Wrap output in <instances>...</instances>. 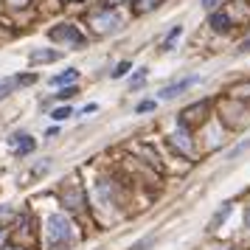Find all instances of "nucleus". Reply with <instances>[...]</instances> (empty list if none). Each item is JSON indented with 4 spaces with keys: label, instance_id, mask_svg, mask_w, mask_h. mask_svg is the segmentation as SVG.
Listing matches in <instances>:
<instances>
[{
    "label": "nucleus",
    "instance_id": "obj_7",
    "mask_svg": "<svg viewBox=\"0 0 250 250\" xmlns=\"http://www.w3.org/2000/svg\"><path fill=\"white\" fill-rule=\"evenodd\" d=\"M230 25H233V20H230V14H225V12L211 14V28H214V31H228Z\"/></svg>",
    "mask_w": 250,
    "mask_h": 250
},
{
    "label": "nucleus",
    "instance_id": "obj_9",
    "mask_svg": "<svg viewBox=\"0 0 250 250\" xmlns=\"http://www.w3.org/2000/svg\"><path fill=\"white\" fill-rule=\"evenodd\" d=\"M62 54L59 51H34L31 54V65H40V62H54V59H59Z\"/></svg>",
    "mask_w": 250,
    "mask_h": 250
},
{
    "label": "nucleus",
    "instance_id": "obj_3",
    "mask_svg": "<svg viewBox=\"0 0 250 250\" xmlns=\"http://www.w3.org/2000/svg\"><path fill=\"white\" fill-rule=\"evenodd\" d=\"M118 23H121V20H118V14H115V12H104V14H96V17H93V28H96L99 34L113 31Z\"/></svg>",
    "mask_w": 250,
    "mask_h": 250
},
{
    "label": "nucleus",
    "instance_id": "obj_23",
    "mask_svg": "<svg viewBox=\"0 0 250 250\" xmlns=\"http://www.w3.org/2000/svg\"><path fill=\"white\" fill-rule=\"evenodd\" d=\"M62 3H70V0H62Z\"/></svg>",
    "mask_w": 250,
    "mask_h": 250
},
{
    "label": "nucleus",
    "instance_id": "obj_13",
    "mask_svg": "<svg viewBox=\"0 0 250 250\" xmlns=\"http://www.w3.org/2000/svg\"><path fill=\"white\" fill-rule=\"evenodd\" d=\"M126 70H129V62H121V65H115L113 79H121V76H126Z\"/></svg>",
    "mask_w": 250,
    "mask_h": 250
},
{
    "label": "nucleus",
    "instance_id": "obj_21",
    "mask_svg": "<svg viewBox=\"0 0 250 250\" xmlns=\"http://www.w3.org/2000/svg\"><path fill=\"white\" fill-rule=\"evenodd\" d=\"M248 228H250V211H248Z\"/></svg>",
    "mask_w": 250,
    "mask_h": 250
},
{
    "label": "nucleus",
    "instance_id": "obj_1",
    "mask_svg": "<svg viewBox=\"0 0 250 250\" xmlns=\"http://www.w3.org/2000/svg\"><path fill=\"white\" fill-rule=\"evenodd\" d=\"M70 239H73V225L68 222V216L54 214L48 219V242H51V248L70 245Z\"/></svg>",
    "mask_w": 250,
    "mask_h": 250
},
{
    "label": "nucleus",
    "instance_id": "obj_8",
    "mask_svg": "<svg viewBox=\"0 0 250 250\" xmlns=\"http://www.w3.org/2000/svg\"><path fill=\"white\" fill-rule=\"evenodd\" d=\"M76 79H79V70H76V68H68L65 73L54 76V79H51V84H54V87H59V84H68V82H76Z\"/></svg>",
    "mask_w": 250,
    "mask_h": 250
},
{
    "label": "nucleus",
    "instance_id": "obj_6",
    "mask_svg": "<svg viewBox=\"0 0 250 250\" xmlns=\"http://www.w3.org/2000/svg\"><path fill=\"white\" fill-rule=\"evenodd\" d=\"M9 144L14 146V152H17V155H28V152H31V149L37 146V144H34V138H31V135H25V132H17L14 138H9Z\"/></svg>",
    "mask_w": 250,
    "mask_h": 250
},
{
    "label": "nucleus",
    "instance_id": "obj_18",
    "mask_svg": "<svg viewBox=\"0 0 250 250\" xmlns=\"http://www.w3.org/2000/svg\"><path fill=\"white\" fill-rule=\"evenodd\" d=\"M73 93H76V90H70V87H68V90H62V93H57V96H59V99H70V96H73Z\"/></svg>",
    "mask_w": 250,
    "mask_h": 250
},
{
    "label": "nucleus",
    "instance_id": "obj_5",
    "mask_svg": "<svg viewBox=\"0 0 250 250\" xmlns=\"http://www.w3.org/2000/svg\"><path fill=\"white\" fill-rule=\"evenodd\" d=\"M31 82H37V73H25V76H17V79H3L0 82V99H6L17 84H31Z\"/></svg>",
    "mask_w": 250,
    "mask_h": 250
},
{
    "label": "nucleus",
    "instance_id": "obj_15",
    "mask_svg": "<svg viewBox=\"0 0 250 250\" xmlns=\"http://www.w3.org/2000/svg\"><path fill=\"white\" fill-rule=\"evenodd\" d=\"M177 37H180V25H174V28H171V34L166 37V48H171V42H174Z\"/></svg>",
    "mask_w": 250,
    "mask_h": 250
},
{
    "label": "nucleus",
    "instance_id": "obj_14",
    "mask_svg": "<svg viewBox=\"0 0 250 250\" xmlns=\"http://www.w3.org/2000/svg\"><path fill=\"white\" fill-rule=\"evenodd\" d=\"M12 216H14V211L9 208V205H0V222H9Z\"/></svg>",
    "mask_w": 250,
    "mask_h": 250
},
{
    "label": "nucleus",
    "instance_id": "obj_22",
    "mask_svg": "<svg viewBox=\"0 0 250 250\" xmlns=\"http://www.w3.org/2000/svg\"><path fill=\"white\" fill-rule=\"evenodd\" d=\"M6 250H20V248H6Z\"/></svg>",
    "mask_w": 250,
    "mask_h": 250
},
{
    "label": "nucleus",
    "instance_id": "obj_4",
    "mask_svg": "<svg viewBox=\"0 0 250 250\" xmlns=\"http://www.w3.org/2000/svg\"><path fill=\"white\" fill-rule=\"evenodd\" d=\"M194 82H197V76H188V79H180V82H174V84H166L158 96H160V99H177L183 90H188V87H191Z\"/></svg>",
    "mask_w": 250,
    "mask_h": 250
},
{
    "label": "nucleus",
    "instance_id": "obj_20",
    "mask_svg": "<svg viewBox=\"0 0 250 250\" xmlns=\"http://www.w3.org/2000/svg\"><path fill=\"white\" fill-rule=\"evenodd\" d=\"M242 51H250V40L248 42H242Z\"/></svg>",
    "mask_w": 250,
    "mask_h": 250
},
{
    "label": "nucleus",
    "instance_id": "obj_16",
    "mask_svg": "<svg viewBox=\"0 0 250 250\" xmlns=\"http://www.w3.org/2000/svg\"><path fill=\"white\" fill-rule=\"evenodd\" d=\"M135 110H138V113H149V110H155V102H141Z\"/></svg>",
    "mask_w": 250,
    "mask_h": 250
},
{
    "label": "nucleus",
    "instance_id": "obj_10",
    "mask_svg": "<svg viewBox=\"0 0 250 250\" xmlns=\"http://www.w3.org/2000/svg\"><path fill=\"white\" fill-rule=\"evenodd\" d=\"M163 0H135V12L144 14V12H152V9H158Z\"/></svg>",
    "mask_w": 250,
    "mask_h": 250
},
{
    "label": "nucleus",
    "instance_id": "obj_12",
    "mask_svg": "<svg viewBox=\"0 0 250 250\" xmlns=\"http://www.w3.org/2000/svg\"><path fill=\"white\" fill-rule=\"evenodd\" d=\"M68 115H70V110H68V107H57V110L51 113V118H54V121H65Z\"/></svg>",
    "mask_w": 250,
    "mask_h": 250
},
{
    "label": "nucleus",
    "instance_id": "obj_19",
    "mask_svg": "<svg viewBox=\"0 0 250 250\" xmlns=\"http://www.w3.org/2000/svg\"><path fill=\"white\" fill-rule=\"evenodd\" d=\"M214 3H216V0H203V6H205V9H211Z\"/></svg>",
    "mask_w": 250,
    "mask_h": 250
},
{
    "label": "nucleus",
    "instance_id": "obj_17",
    "mask_svg": "<svg viewBox=\"0 0 250 250\" xmlns=\"http://www.w3.org/2000/svg\"><path fill=\"white\" fill-rule=\"evenodd\" d=\"M144 79H146V68L141 70V73H135V79H132V84H141Z\"/></svg>",
    "mask_w": 250,
    "mask_h": 250
},
{
    "label": "nucleus",
    "instance_id": "obj_2",
    "mask_svg": "<svg viewBox=\"0 0 250 250\" xmlns=\"http://www.w3.org/2000/svg\"><path fill=\"white\" fill-rule=\"evenodd\" d=\"M51 40H68L73 45H84V37L76 31V25H59V28H51Z\"/></svg>",
    "mask_w": 250,
    "mask_h": 250
},
{
    "label": "nucleus",
    "instance_id": "obj_11",
    "mask_svg": "<svg viewBox=\"0 0 250 250\" xmlns=\"http://www.w3.org/2000/svg\"><path fill=\"white\" fill-rule=\"evenodd\" d=\"M228 214H230V203H225L222 208H219V211H216V216L211 219V228H216V225H219V222H222V219H225Z\"/></svg>",
    "mask_w": 250,
    "mask_h": 250
}]
</instances>
